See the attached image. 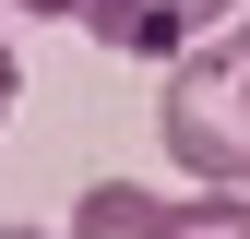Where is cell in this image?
Listing matches in <instances>:
<instances>
[{
  "instance_id": "6da1fadb",
  "label": "cell",
  "mask_w": 250,
  "mask_h": 239,
  "mask_svg": "<svg viewBox=\"0 0 250 239\" xmlns=\"http://www.w3.org/2000/svg\"><path fill=\"white\" fill-rule=\"evenodd\" d=\"M227 12L238 0H83L96 48H119V60H179V48H203Z\"/></svg>"
},
{
  "instance_id": "7a4b0ae2",
  "label": "cell",
  "mask_w": 250,
  "mask_h": 239,
  "mask_svg": "<svg viewBox=\"0 0 250 239\" xmlns=\"http://www.w3.org/2000/svg\"><path fill=\"white\" fill-rule=\"evenodd\" d=\"M72 239H167V191H143V179H83Z\"/></svg>"
},
{
  "instance_id": "3957f363",
  "label": "cell",
  "mask_w": 250,
  "mask_h": 239,
  "mask_svg": "<svg viewBox=\"0 0 250 239\" xmlns=\"http://www.w3.org/2000/svg\"><path fill=\"white\" fill-rule=\"evenodd\" d=\"M167 239H250V191H227V179H203L191 203H167Z\"/></svg>"
},
{
  "instance_id": "277c9868",
  "label": "cell",
  "mask_w": 250,
  "mask_h": 239,
  "mask_svg": "<svg viewBox=\"0 0 250 239\" xmlns=\"http://www.w3.org/2000/svg\"><path fill=\"white\" fill-rule=\"evenodd\" d=\"M12 84H24V72H12V48H0V120H12Z\"/></svg>"
},
{
  "instance_id": "5b68a950",
  "label": "cell",
  "mask_w": 250,
  "mask_h": 239,
  "mask_svg": "<svg viewBox=\"0 0 250 239\" xmlns=\"http://www.w3.org/2000/svg\"><path fill=\"white\" fill-rule=\"evenodd\" d=\"M24 12H83V0H24Z\"/></svg>"
},
{
  "instance_id": "8992f818",
  "label": "cell",
  "mask_w": 250,
  "mask_h": 239,
  "mask_svg": "<svg viewBox=\"0 0 250 239\" xmlns=\"http://www.w3.org/2000/svg\"><path fill=\"white\" fill-rule=\"evenodd\" d=\"M0 239H48V227H0Z\"/></svg>"
}]
</instances>
